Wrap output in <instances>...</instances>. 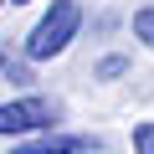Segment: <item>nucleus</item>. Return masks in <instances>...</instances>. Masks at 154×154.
Masks as SVG:
<instances>
[{"mask_svg": "<svg viewBox=\"0 0 154 154\" xmlns=\"http://www.w3.org/2000/svg\"><path fill=\"white\" fill-rule=\"evenodd\" d=\"M134 154H154V123H134Z\"/></svg>", "mask_w": 154, "mask_h": 154, "instance_id": "nucleus-6", "label": "nucleus"}, {"mask_svg": "<svg viewBox=\"0 0 154 154\" xmlns=\"http://www.w3.org/2000/svg\"><path fill=\"white\" fill-rule=\"evenodd\" d=\"M51 118H57V108L46 103V98H16V103H5L0 108V134H36V128H51Z\"/></svg>", "mask_w": 154, "mask_h": 154, "instance_id": "nucleus-2", "label": "nucleus"}, {"mask_svg": "<svg viewBox=\"0 0 154 154\" xmlns=\"http://www.w3.org/2000/svg\"><path fill=\"white\" fill-rule=\"evenodd\" d=\"M0 5H5V0H0Z\"/></svg>", "mask_w": 154, "mask_h": 154, "instance_id": "nucleus-9", "label": "nucleus"}, {"mask_svg": "<svg viewBox=\"0 0 154 154\" xmlns=\"http://www.w3.org/2000/svg\"><path fill=\"white\" fill-rule=\"evenodd\" d=\"M11 5H26V0H11Z\"/></svg>", "mask_w": 154, "mask_h": 154, "instance_id": "nucleus-8", "label": "nucleus"}, {"mask_svg": "<svg viewBox=\"0 0 154 154\" xmlns=\"http://www.w3.org/2000/svg\"><path fill=\"white\" fill-rule=\"evenodd\" d=\"M0 72H5L11 82H31V67H26L21 57H11V46H5V41H0Z\"/></svg>", "mask_w": 154, "mask_h": 154, "instance_id": "nucleus-4", "label": "nucleus"}, {"mask_svg": "<svg viewBox=\"0 0 154 154\" xmlns=\"http://www.w3.org/2000/svg\"><path fill=\"white\" fill-rule=\"evenodd\" d=\"M77 26H82V5L77 0H51V11L31 26L26 36V57L31 62H46V57H62L77 36Z\"/></svg>", "mask_w": 154, "mask_h": 154, "instance_id": "nucleus-1", "label": "nucleus"}, {"mask_svg": "<svg viewBox=\"0 0 154 154\" xmlns=\"http://www.w3.org/2000/svg\"><path fill=\"white\" fill-rule=\"evenodd\" d=\"M88 149H93V139H82V134H41V139L16 144L11 154H88Z\"/></svg>", "mask_w": 154, "mask_h": 154, "instance_id": "nucleus-3", "label": "nucleus"}, {"mask_svg": "<svg viewBox=\"0 0 154 154\" xmlns=\"http://www.w3.org/2000/svg\"><path fill=\"white\" fill-rule=\"evenodd\" d=\"M123 67H128V62H123V57H108V62H103V67H98V77H123Z\"/></svg>", "mask_w": 154, "mask_h": 154, "instance_id": "nucleus-7", "label": "nucleus"}, {"mask_svg": "<svg viewBox=\"0 0 154 154\" xmlns=\"http://www.w3.org/2000/svg\"><path fill=\"white\" fill-rule=\"evenodd\" d=\"M134 36H139L144 46H154V5H144V11H134Z\"/></svg>", "mask_w": 154, "mask_h": 154, "instance_id": "nucleus-5", "label": "nucleus"}]
</instances>
